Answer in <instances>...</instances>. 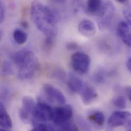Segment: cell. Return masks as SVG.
Returning <instances> with one entry per match:
<instances>
[{
  "mask_svg": "<svg viewBox=\"0 0 131 131\" xmlns=\"http://www.w3.org/2000/svg\"><path fill=\"white\" fill-rule=\"evenodd\" d=\"M30 16L36 28L46 37H56L57 17L50 8L37 1H34L31 5Z\"/></svg>",
  "mask_w": 131,
  "mask_h": 131,
  "instance_id": "1",
  "label": "cell"
},
{
  "mask_svg": "<svg viewBox=\"0 0 131 131\" xmlns=\"http://www.w3.org/2000/svg\"><path fill=\"white\" fill-rule=\"evenodd\" d=\"M11 58L18 69V77L21 80L33 78L39 69V61L31 51H18L13 54Z\"/></svg>",
  "mask_w": 131,
  "mask_h": 131,
  "instance_id": "2",
  "label": "cell"
},
{
  "mask_svg": "<svg viewBox=\"0 0 131 131\" xmlns=\"http://www.w3.org/2000/svg\"><path fill=\"white\" fill-rule=\"evenodd\" d=\"M54 116V109L49 104L39 102L35 104L32 114L33 125L38 123L52 121Z\"/></svg>",
  "mask_w": 131,
  "mask_h": 131,
  "instance_id": "3",
  "label": "cell"
},
{
  "mask_svg": "<svg viewBox=\"0 0 131 131\" xmlns=\"http://www.w3.org/2000/svg\"><path fill=\"white\" fill-rule=\"evenodd\" d=\"M115 14V6L109 1L105 2L100 10L97 15V23L100 29H107L111 24Z\"/></svg>",
  "mask_w": 131,
  "mask_h": 131,
  "instance_id": "4",
  "label": "cell"
},
{
  "mask_svg": "<svg viewBox=\"0 0 131 131\" xmlns=\"http://www.w3.org/2000/svg\"><path fill=\"white\" fill-rule=\"evenodd\" d=\"M90 58L86 54L77 52L73 54L70 59V64L72 69L77 72L84 74L88 72L90 66Z\"/></svg>",
  "mask_w": 131,
  "mask_h": 131,
  "instance_id": "5",
  "label": "cell"
},
{
  "mask_svg": "<svg viewBox=\"0 0 131 131\" xmlns=\"http://www.w3.org/2000/svg\"><path fill=\"white\" fill-rule=\"evenodd\" d=\"M108 124L110 127L116 128L125 126L131 130V113L128 111H117L114 112L109 117Z\"/></svg>",
  "mask_w": 131,
  "mask_h": 131,
  "instance_id": "6",
  "label": "cell"
},
{
  "mask_svg": "<svg viewBox=\"0 0 131 131\" xmlns=\"http://www.w3.org/2000/svg\"><path fill=\"white\" fill-rule=\"evenodd\" d=\"M73 114V109L70 105H66L54 109L52 121L57 128L62 124L70 121Z\"/></svg>",
  "mask_w": 131,
  "mask_h": 131,
  "instance_id": "7",
  "label": "cell"
},
{
  "mask_svg": "<svg viewBox=\"0 0 131 131\" xmlns=\"http://www.w3.org/2000/svg\"><path fill=\"white\" fill-rule=\"evenodd\" d=\"M35 106V103L32 97L29 96H25L23 97L21 107L19 111V116L23 122L28 123L31 120Z\"/></svg>",
  "mask_w": 131,
  "mask_h": 131,
  "instance_id": "8",
  "label": "cell"
},
{
  "mask_svg": "<svg viewBox=\"0 0 131 131\" xmlns=\"http://www.w3.org/2000/svg\"><path fill=\"white\" fill-rule=\"evenodd\" d=\"M43 90L49 101L60 105L66 104L65 96L60 90L55 86L50 84H45L43 86Z\"/></svg>",
  "mask_w": 131,
  "mask_h": 131,
  "instance_id": "9",
  "label": "cell"
},
{
  "mask_svg": "<svg viewBox=\"0 0 131 131\" xmlns=\"http://www.w3.org/2000/svg\"><path fill=\"white\" fill-rule=\"evenodd\" d=\"M131 25L127 21H122L117 25L116 31L118 36L124 43L130 48L131 46Z\"/></svg>",
  "mask_w": 131,
  "mask_h": 131,
  "instance_id": "10",
  "label": "cell"
},
{
  "mask_svg": "<svg viewBox=\"0 0 131 131\" xmlns=\"http://www.w3.org/2000/svg\"><path fill=\"white\" fill-rule=\"evenodd\" d=\"M80 93L82 102L85 105L91 104L97 97V93L95 89L87 84H84Z\"/></svg>",
  "mask_w": 131,
  "mask_h": 131,
  "instance_id": "11",
  "label": "cell"
},
{
  "mask_svg": "<svg viewBox=\"0 0 131 131\" xmlns=\"http://www.w3.org/2000/svg\"><path fill=\"white\" fill-rule=\"evenodd\" d=\"M78 30L83 36L91 37L96 33V29L92 21L88 19H84L79 24Z\"/></svg>",
  "mask_w": 131,
  "mask_h": 131,
  "instance_id": "12",
  "label": "cell"
},
{
  "mask_svg": "<svg viewBox=\"0 0 131 131\" xmlns=\"http://www.w3.org/2000/svg\"><path fill=\"white\" fill-rule=\"evenodd\" d=\"M84 84L82 80L73 74H70L67 80V86L69 90L73 93L80 92Z\"/></svg>",
  "mask_w": 131,
  "mask_h": 131,
  "instance_id": "13",
  "label": "cell"
},
{
  "mask_svg": "<svg viewBox=\"0 0 131 131\" xmlns=\"http://www.w3.org/2000/svg\"><path fill=\"white\" fill-rule=\"evenodd\" d=\"M0 127L7 130L12 127L11 118L1 102H0Z\"/></svg>",
  "mask_w": 131,
  "mask_h": 131,
  "instance_id": "14",
  "label": "cell"
},
{
  "mask_svg": "<svg viewBox=\"0 0 131 131\" xmlns=\"http://www.w3.org/2000/svg\"><path fill=\"white\" fill-rule=\"evenodd\" d=\"M102 6V0H87L86 11L90 15L97 14Z\"/></svg>",
  "mask_w": 131,
  "mask_h": 131,
  "instance_id": "15",
  "label": "cell"
},
{
  "mask_svg": "<svg viewBox=\"0 0 131 131\" xmlns=\"http://www.w3.org/2000/svg\"><path fill=\"white\" fill-rule=\"evenodd\" d=\"M13 36L15 41L18 45L25 43L28 39L27 34L20 29H16L14 31Z\"/></svg>",
  "mask_w": 131,
  "mask_h": 131,
  "instance_id": "16",
  "label": "cell"
},
{
  "mask_svg": "<svg viewBox=\"0 0 131 131\" xmlns=\"http://www.w3.org/2000/svg\"><path fill=\"white\" fill-rule=\"evenodd\" d=\"M89 119L100 126H103L105 123V116L100 111H96L90 114L89 116Z\"/></svg>",
  "mask_w": 131,
  "mask_h": 131,
  "instance_id": "17",
  "label": "cell"
},
{
  "mask_svg": "<svg viewBox=\"0 0 131 131\" xmlns=\"http://www.w3.org/2000/svg\"><path fill=\"white\" fill-rule=\"evenodd\" d=\"M111 103L114 106L121 109H124L127 107V100L123 95H118L114 97Z\"/></svg>",
  "mask_w": 131,
  "mask_h": 131,
  "instance_id": "18",
  "label": "cell"
},
{
  "mask_svg": "<svg viewBox=\"0 0 131 131\" xmlns=\"http://www.w3.org/2000/svg\"><path fill=\"white\" fill-rule=\"evenodd\" d=\"M33 126L34 127L32 131H55L56 130L54 127L50 124H48L47 123H38Z\"/></svg>",
  "mask_w": 131,
  "mask_h": 131,
  "instance_id": "19",
  "label": "cell"
},
{
  "mask_svg": "<svg viewBox=\"0 0 131 131\" xmlns=\"http://www.w3.org/2000/svg\"><path fill=\"white\" fill-rule=\"evenodd\" d=\"M57 130L61 131H78V128L70 121L62 124L57 128Z\"/></svg>",
  "mask_w": 131,
  "mask_h": 131,
  "instance_id": "20",
  "label": "cell"
},
{
  "mask_svg": "<svg viewBox=\"0 0 131 131\" xmlns=\"http://www.w3.org/2000/svg\"><path fill=\"white\" fill-rule=\"evenodd\" d=\"M1 71L2 74L5 75L12 74L13 72V68L11 64L9 62L4 61L2 66Z\"/></svg>",
  "mask_w": 131,
  "mask_h": 131,
  "instance_id": "21",
  "label": "cell"
},
{
  "mask_svg": "<svg viewBox=\"0 0 131 131\" xmlns=\"http://www.w3.org/2000/svg\"><path fill=\"white\" fill-rule=\"evenodd\" d=\"M56 37L46 36L44 41V46L46 50H50L53 47Z\"/></svg>",
  "mask_w": 131,
  "mask_h": 131,
  "instance_id": "22",
  "label": "cell"
},
{
  "mask_svg": "<svg viewBox=\"0 0 131 131\" xmlns=\"http://www.w3.org/2000/svg\"><path fill=\"white\" fill-rule=\"evenodd\" d=\"M104 71H99L95 73L93 77V80L97 83H103L105 81L106 76Z\"/></svg>",
  "mask_w": 131,
  "mask_h": 131,
  "instance_id": "23",
  "label": "cell"
},
{
  "mask_svg": "<svg viewBox=\"0 0 131 131\" xmlns=\"http://www.w3.org/2000/svg\"><path fill=\"white\" fill-rule=\"evenodd\" d=\"M124 15L126 18V21L131 25V11L129 9H124L123 11Z\"/></svg>",
  "mask_w": 131,
  "mask_h": 131,
  "instance_id": "24",
  "label": "cell"
},
{
  "mask_svg": "<svg viewBox=\"0 0 131 131\" xmlns=\"http://www.w3.org/2000/svg\"><path fill=\"white\" fill-rule=\"evenodd\" d=\"M66 49L68 50H70V51H72V50H75L78 49L79 46L75 42H69L66 45Z\"/></svg>",
  "mask_w": 131,
  "mask_h": 131,
  "instance_id": "25",
  "label": "cell"
},
{
  "mask_svg": "<svg viewBox=\"0 0 131 131\" xmlns=\"http://www.w3.org/2000/svg\"><path fill=\"white\" fill-rule=\"evenodd\" d=\"M5 18V12H4V7L3 6V4L0 1V23H2Z\"/></svg>",
  "mask_w": 131,
  "mask_h": 131,
  "instance_id": "26",
  "label": "cell"
},
{
  "mask_svg": "<svg viewBox=\"0 0 131 131\" xmlns=\"http://www.w3.org/2000/svg\"><path fill=\"white\" fill-rule=\"evenodd\" d=\"M125 92L127 95V96L130 101L131 100V87H128L125 89Z\"/></svg>",
  "mask_w": 131,
  "mask_h": 131,
  "instance_id": "27",
  "label": "cell"
},
{
  "mask_svg": "<svg viewBox=\"0 0 131 131\" xmlns=\"http://www.w3.org/2000/svg\"><path fill=\"white\" fill-rule=\"evenodd\" d=\"M126 66H127V67L128 68V69L131 71V58H129V59L128 60L127 62V63H126Z\"/></svg>",
  "mask_w": 131,
  "mask_h": 131,
  "instance_id": "28",
  "label": "cell"
},
{
  "mask_svg": "<svg viewBox=\"0 0 131 131\" xmlns=\"http://www.w3.org/2000/svg\"><path fill=\"white\" fill-rule=\"evenodd\" d=\"M21 26L24 28H25V29H27L28 28V27H29V25H28V24L27 21H23L21 22Z\"/></svg>",
  "mask_w": 131,
  "mask_h": 131,
  "instance_id": "29",
  "label": "cell"
},
{
  "mask_svg": "<svg viewBox=\"0 0 131 131\" xmlns=\"http://www.w3.org/2000/svg\"><path fill=\"white\" fill-rule=\"evenodd\" d=\"M116 1L121 4H124L128 1V0H116Z\"/></svg>",
  "mask_w": 131,
  "mask_h": 131,
  "instance_id": "30",
  "label": "cell"
},
{
  "mask_svg": "<svg viewBox=\"0 0 131 131\" xmlns=\"http://www.w3.org/2000/svg\"><path fill=\"white\" fill-rule=\"evenodd\" d=\"M3 32H2V31L0 29V41H1L2 38V37H3Z\"/></svg>",
  "mask_w": 131,
  "mask_h": 131,
  "instance_id": "31",
  "label": "cell"
}]
</instances>
